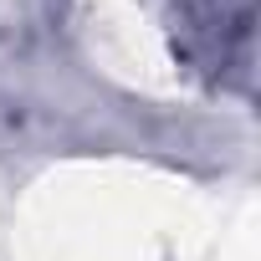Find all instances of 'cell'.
I'll return each mask as SVG.
<instances>
[{
  "label": "cell",
  "mask_w": 261,
  "mask_h": 261,
  "mask_svg": "<svg viewBox=\"0 0 261 261\" xmlns=\"http://www.w3.org/2000/svg\"><path fill=\"white\" fill-rule=\"evenodd\" d=\"M179 51L220 87H251L256 0H179L174 6Z\"/></svg>",
  "instance_id": "6da1fadb"
}]
</instances>
